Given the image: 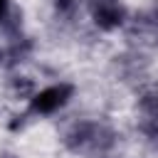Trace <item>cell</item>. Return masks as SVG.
<instances>
[{
    "label": "cell",
    "instance_id": "6da1fadb",
    "mask_svg": "<svg viewBox=\"0 0 158 158\" xmlns=\"http://www.w3.org/2000/svg\"><path fill=\"white\" fill-rule=\"evenodd\" d=\"M57 104H62V91H59V89H49V91H44V94L37 99V109H42V111H49V109H54Z\"/></svg>",
    "mask_w": 158,
    "mask_h": 158
}]
</instances>
